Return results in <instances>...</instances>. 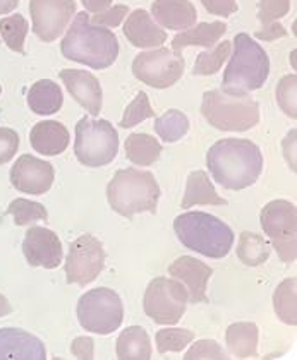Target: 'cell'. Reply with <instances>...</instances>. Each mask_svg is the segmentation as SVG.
I'll return each instance as SVG.
<instances>
[{
    "mask_svg": "<svg viewBox=\"0 0 297 360\" xmlns=\"http://www.w3.org/2000/svg\"><path fill=\"white\" fill-rule=\"evenodd\" d=\"M212 177L229 191L251 187L263 172V155L249 139H220L206 155Z\"/></svg>",
    "mask_w": 297,
    "mask_h": 360,
    "instance_id": "obj_1",
    "label": "cell"
},
{
    "mask_svg": "<svg viewBox=\"0 0 297 360\" xmlns=\"http://www.w3.org/2000/svg\"><path fill=\"white\" fill-rule=\"evenodd\" d=\"M62 56L91 69H107L119 57L115 33L105 26L89 22V15L76 13L71 28L61 43Z\"/></svg>",
    "mask_w": 297,
    "mask_h": 360,
    "instance_id": "obj_2",
    "label": "cell"
},
{
    "mask_svg": "<svg viewBox=\"0 0 297 360\" xmlns=\"http://www.w3.org/2000/svg\"><path fill=\"white\" fill-rule=\"evenodd\" d=\"M270 58L263 46L249 34L239 33L234 38V53L224 72L222 91L230 95H248L267 83Z\"/></svg>",
    "mask_w": 297,
    "mask_h": 360,
    "instance_id": "obj_3",
    "label": "cell"
},
{
    "mask_svg": "<svg viewBox=\"0 0 297 360\" xmlns=\"http://www.w3.org/2000/svg\"><path fill=\"white\" fill-rule=\"evenodd\" d=\"M174 230L184 248L212 259L225 257L234 245L232 229L203 211L179 214L174 220Z\"/></svg>",
    "mask_w": 297,
    "mask_h": 360,
    "instance_id": "obj_4",
    "label": "cell"
},
{
    "mask_svg": "<svg viewBox=\"0 0 297 360\" xmlns=\"http://www.w3.org/2000/svg\"><path fill=\"white\" fill-rule=\"evenodd\" d=\"M160 187L153 174L138 168L115 172L107 186V199L115 213L132 218L139 213H155L160 199Z\"/></svg>",
    "mask_w": 297,
    "mask_h": 360,
    "instance_id": "obj_5",
    "label": "cell"
},
{
    "mask_svg": "<svg viewBox=\"0 0 297 360\" xmlns=\"http://www.w3.org/2000/svg\"><path fill=\"white\" fill-rule=\"evenodd\" d=\"M201 113L218 131L244 132L260 122V105L248 95H230L212 89L203 95Z\"/></svg>",
    "mask_w": 297,
    "mask_h": 360,
    "instance_id": "obj_6",
    "label": "cell"
},
{
    "mask_svg": "<svg viewBox=\"0 0 297 360\" xmlns=\"http://www.w3.org/2000/svg\"><path fill=\"white\" fill-rule=\"evenodd\" d=\"M119 151V134L113 125L105 119L83 117L76 124V158L86 167L108 165Z\"/></svg>",
    "mask_w": 297,
    "mask_h": 360,
    "instance_id": "obj_7",
    "label": "cell"
},
{
    "mask_svg": "<svg viewBox=\"0 0 297 360\" xmlns=\"http://www.w3.org/2000/svg\"><path fill=\"white\" fill-rule=\"evenodd\" d=\"M124 319L120 297L110 288H93L81 295L77 302V321L86 331L110 335L119 330Z\"/></svg>",
    "mask_w": 297,
    "mask_h": 360,
    "instance_id": "obj_8",
    "label": "cell"
},
{
    "mask_svg": "<svg viewBox=\"0 0 297 360\" xmlns=\"http://www.w3.org/2000/svg\"><path fill=\"white\" fill-rule=\"evenodd\" d=\"M187 302H189V293L181 281L175 278L158 276L148 285L143 307L153 323L170 326V324L179 323L184 316Z\"/></svg>",
    "mask_w": 297,
    "mask_h": 360,
    "instance_id": "obj_9",
    "label": "cell"
},
{
    "mask_svg": "<svg viewBox=\"0 0 297 360\" xmlns=\"http://www.w3.org/2000/svg\"><path fill=\"white\" fill-rule=\"evenodd\" d=\"M261 229L272 240V248L284 263H294L297 257V210L291 201H270L260 214Z\"/></svg>",
    "mask_w": 297,
    "mask_h": 360,
    "instance_id": "obj_10",
    "label": "cell"
},
{
    "mask_svg": "<svg viewBox=\"0 0 297 360\" xmlns=\"http://www.w3.org/2000/svg\"><path fill=\"white\" fill-rule=\"evenodd\" d=\"M186 62L182 53L169 49H155L139 53L132 60V74L136 79L156 89L170 88L184 74Z\"/></svg>",
    "mask_w": 297,
    "mask_h": 360,
    "instance_id": "obj_11",
    "label": "cell"
},
{
    "mask_svg": "<svg viewBox=\"0 0 297 360\" xmlns=\"http://www.w3.org/2000/svg\"><path fill=\"white\" fill-rule=\"evenodd\" d=\"M105 268V250L101 242L93 236H81L69 248L68 261H65V281L69 285L86 287Z\"/></svg>",
    "mask_w": 297,
    "mask_h": 360,
    "instance_id": "obj_12",
    "label": "cell"
},
{
    "mask_svg": "<svg viewBox=\"0 0 297 360\" xmlns=\"http://www.w3.org/2000/svg\"><path fill=\"white\" fill-rule=\"evenodd\" d=\"M33 33L42 41H56L76 15L74 0H30Z\"/></svg>",
    "mask_w": 297,
    "mask_h": 360,
    "instance_id": "obj_13",
    "label": "cell"
},
{
    "mask_svg": "<svg viewBox=\"0 0 297 360\" xmlns=\"http://www.w3.org/2000/svg\"><path fill=\"white\" fill-rule=\"evenodd\" d=\"M11 184L25 194L40 195L49 193L56 179L52 163L31 155H23L11 168Z\"/></svg>",
    "mask_w": 297,
    "mask_h": 360,
    "instance_id": "obj_14",
    "label": "cell"
},
{
    "mask_svg": "<svg viewBox=\"0 0 297 360\" xmlns=\"http://www.w3.org/2000/svg\"><path fill=\"white\" fill-rule=\"evenodd\" d=\"M23 254L30 266L53 269L62 263V244L56 232L43 226H31L23 240Z\"/></svg>",
    "mask_w": 297,
    "mask_h": 360,
    "instance_id": "obj_15",
    "label": "cell"
},
{
    "mask_svg": "<svg viewBox=\"0 0 297 360\" xmlns=\"http://www.w3.org/2000/svg\"><path fill=\"white\" fill-rule=\"evenodd\" d=\"M169 275L184 285L191 302H205L206 285L213 275V269L208 264L193 256H181L169 266Z\"/></svg>",
    "mask_w": 297,
    "mask_h": 360,
    "instance_id": "obj_16",
    "label": "cell"
},
{
    "mask_svg": "<svg viewBox=\"0 0 297 360\" xmlns=\"http://www.w3.org/2000/svg\"><path fill=\"white\" fill-rule=\"evenodd\" d=\"M61 79L65 84L68 91L81 107L96 117L101 112V86L100 81L88 70L64 69L61 70Z\"/></svg>",
    "mask_w": 297,
    "mask_h": 360,
    "instance_id": "obj_17",
    "label": "cell"
},
{
    "mask_svg": "<svg viewBox=\"0 0 297 360\" xmlns=\"http://www.w3.org/2000/svg\"><path fill=\"white\" fill-rule=\"evenodd\" d=\"M45 360L46 350L40 338L25 330L2 328L0 330V360Z\"/></svg>",
    "mask_w": 297,
    "mask_h": 360,
    "instance_id": "obj_18",
    "label": "cell"
},
{
    "mask_svg": "<svg viewBox=\"0 0 297 360\" xmlns=\"http://www.w3.org/2000/svg\"><path fill=\"white\" fill-rule=\"evenodd\" d=\"M122 30L131 45L138 49H155L167 41L165 31L155 25L151 14L144 9H136L134 13L129 14Z\"/></svg>",
    "mask_w": 297,
    "mask_h": 360,
    "instance_id": "obj_19",
    "label": "cell"
},
{
    "mask_svg": "<svg viewBox=\"0 0 297 360\" xmlns=\"http://www.w3.org/2000/svg\"><path fill=\"white\" fill-rule=\"evenodd\" d=\"M151 14L162 28L174 31L191 28L198 19L196 7L191 0H155Z\"/></svg>",
    "mask_w": 297,
    "mask_h": 360,
    "instance_id": "obj_20",
    "label": "cell"
},
{
    "mask_svg": "<svg viewBox=\"0 0 297 360\" xmlns=\"http://www.w3.org/2000/svg\"><path fill=\"white\" fill-rule=\"evenodd\" d=\"M31 148L45 156H57L69 146V131L56 120H43L34 124L30 134Z\"/></svg>",
    "mask_w": 297,
    "mask_h": 360,
    "instance_id": "obj_21",
    "label": "cell"
},
{
    "mask_svg": "<svg viewBox=\"0 0 297 360\" xmlns=\"http://www.w3.org/2000/svg\"><path fill=\"white\" fill-rule=\"evenodd\" d=\"M229 26L225 22H199L198 26H191L179 34H175L172 40V50L175 53H182L187 46H205V49H213L217 41L227 33Z\"/></svg>",
    "mask_w": 297,
    "mask_h": 360,
    "instance_id": "obj_22",
    "label": "cell"
},
{
    "mask_svg": "<svg viewBox=\"0 0 297 360\" xmlns=\"http://www.w3.org/2000/svg\"><path fill=\"white\" fill-rule=\"evenodd\" d=\"M198 205H213V206H225L227 201L217 194L212 180L208 179L206 172L196 170L189 174L186 182V193L181 201V208H191Z\"/></svg>",
    "mask_w": 297,
    "mask_h": 360,
    "instance_id": "obj_23",
    "label": "cell"
},
{
    "mask_svg": "<svg viewBox=\"0 0 297 360\" xmlns=\"http://www.w3.org/2000/svg\"><path fill=\"white\" fill-rule=\"evenodd\" d=\"M64 103V95H62L61 86L50 79L37 81L30 88L28 105L30 110L37 115H52L62 108Z\"/></svg>",
    "mask_w": 297,
    "mask_h": 360,
    "instance_id": "obj_24",
    "label": "cell"
},
{
    "mask_svg": "<svg viewBox=\"0 0 297 360\" xmlns=\"http://www.w3.org/2000/svg\"><path fill=\"white\" fill-rule=\"evenodd\" d=\"M258 326L255 323H234L227 328V348L237 359L256 357L258 354Z\"/></svg>",
    "mask_w": 297,
    "mask_h": 360,
    "instance_id": "obj_25",
    "label": "cell"
},
{
    "mask_svg": "<svg viewBox=\"0 0 297 360\" xmlns=\"http://www.w3.org/2000/svg\"><path fill=\"white\" fill-rule=\"evenodd\" d=\"M117 359L148 360L151 359L150 336L141 326H129L117 338Z\"/></svg>",
    "mask_w": 297,
    "mask_h": 360,
    "instance_id": "obj_26",
    "label": "cell"
},
{
    "mask_svg": "<svg viewBox=\"0 0 297 360\" xmlns=\"http://www.w3.org/2000/svg\"><path fill=\"white\" fill-rule=\"evenodd\" d=\"M124 148H126L129 162L139 167L153 165L162 153V144L153 136L144 134V132H134L129 136L124 143Z\"/></svg>",
    "mask_w": 297,
    "mask_h": 360,
    "instance_id": "obj_27",
    "label": "cell"
},
{
    "mask_svg": "<svg viewBox=\"0 0 297 360\" xmlns=\"http://www.w3.org/2000/svg\"><path fill=\"white\" fill-rule=\"evenodd\" d=\"M273 309L282 323L289 326L297 324V278H287L273 293Z\"/></svg>",
    "mask_w": 297,
    "mask_h": 360,
    "instance_id": "obj_28",
    "label": "cell"
},
{
    "mask_svg": "<svg viewBox=\"0 0 297 360\" xmlns=\"http://www.w3.org/2000/svg\"><path fill=\"white\" fill-rule=\"evenodd\" d=\"M272 245L263 237L253 232H242L237 245V257L246 266H260L267 263Z\"/></svg>",
    "mask_w": 297,
    "mask_h": 360,
    "instance_id": "obj_29",
    "label": "cell"
},
{
    "mask_svg": "<svg viewBox=\"0 0 297 360\" xmlns=\"http://www.w3.org/2000/svg\"><path fill=\"white\" fill-rule=\"evenodd\" d=\"M28 21H26L25 15L21 14H13L0 19V34H2V40L6 41V45L9 46L13 52L21 53V56L26 53L25 40L26 34H28Z\"/></svg>",
    "mask_w": 297,
    "mask_h": 360,
    "instance_id": "obj_30",
    "label": "cell"
},
{
    "mask_svg": "<svg viewBox=\"0 0 297 360\" xmlns=\"http://www.w3.org/2000/svg\"><path fill=\"white\" fill-rule=\"evenodd\" d=\"M155 131L165 143H175L189 131V119L181 110H169L155 120Z\"/></svg>",
    "mask_w": 297,
    "mask_h": 360,
    "instance_id": "obj_31",
    "label": "cell"
},
{
    "mask_svg": "<svg viewBox=\"0 0 297 360\" xmlns=\"http://www.w3.org/2000/svg\"><path fill=\"white\" fill-rule=\"evenodd\" d=\"M230 50H232V41H222L213 52L198 53L193 69L194 76H212V74H217L222 65H224V62L229 58Z\"/></svg>",
    "mask_w": 297,
    "mask_h": 360,
    "instance_id": "obj_32",
    "label": "cell"
},
{
    "mask_svg": "<svg viewBox=\"0 0 297 360\" xmlns=\"http://www.w3.org/2000/svg\"><path fill=\"white\" fill-rule=\"evenodd\" d=\"M7 214L14 218V223L19 226L30 225L33 221L46 220L49 218V211L40 202L30 201V199H14L7 208Z\"/></svg>",
    "mask_w": 297,
    "mask_h": 360,
    "instance_id": "obj_33",
    "label": "cell"
},
{
    "mask_svg": "<svg viewBox=\"0 0 297 360\" xmlns=\"http://www.w3.org/2000/svg\"><path fill=\"white\" fill-rule=\"evenodd\" d=\"M194 340V333L184 328H170V330H160L156 333L155 342L158 354L167 352H182Z\"/></svg>",
    "mask_w": 297,
    "mask_h": 360,
    "instance_id": "obj_34",
    "label": "cell"
},
{
    "mask_svg": "<svg viewBox=\"0 0 297 360\" xmlns=\"http://www.w3.org/2000/svg\"><path fill=\"white\" fill-rule=\"evenodd\" d=\"M155 115V110L150 105V98L144 91H139L136 95L134 100L127 105L126 112H124L122 120H120V127L122 129H131L134 125L141 124L143 120L151 119Z\"/></svg>",
    "mask_w": 297,
    "mask_h": 360,
    "instance_id": "obj_35",
    "label": "cell"
},
{
    "mask_svg": "<svg viewBox=\"0 0 297 360\" xmlns=\"http://www.w3.org/2000/svg\"><path fill=\"white\" fill-rule=\"evenodd\" d=\"M277 103L285 115L297 119V76L289 74L277 84Z\"/></svg>",
    "mask_w": 297,
    "mask_h": 360,
    "instance_id": "obj_36",
    "label": "cell"
},
{
    "mask_svg": "<svg viewBox=\"0 0 297 360\" xmlns=\"http://www.w3.org/2000/svg\"><path fill=\"white\" fill-rule=\"evenodd\" d=\"M225 350L215 340H199L186 352L184 360H227Z\"/></svg>",
    "mask_w": 297,
    "mask_h": 360,
    "instance_id": "obj_37",
    "label": "cell"
},
{
    "mask_svg": "<svg viewBox=\"0 0 297 360\" xmlns=\"http://www.w3.org/2000/svg\"><path fill=\"white\" fill-rule=\"evenodd\" d=\"M291 11V0H260L258 2V19L261 25L268 26L277 19L284 18Z\"/></svg>",
    "mask_w": 297,
    "mask_h": 360,
    "instance_id": "obj_38",
    "label": "cell"
},
{
    "mask_svg": "<svg viewBox=\"0 0 297 360\" xmlns=\"http://www.w3.org/2000/svg\"><path fill=\"white\" fill-rule=\"evenodd\" d=\"M127 14L129 7L124 6V4H119V6L108 7L103 13H99L93 15V18H89V22L95 26H105V28H117Z\"/></svg>",
    "mask_w": 297,
    "mask_h": 360,
    "instance_id": "obj_39",
    "label": "cell"
},
{
    "mask_svg": "<svg viewBox=\"0 0 297 360\" xmlns=\"http://www.w3.org/2000/svg\"><path fill=\"white\" fill-rule=\"evenodd\" d=\"M19 148V136L13 129L0 127V165H6L14 158Z\"/></svg>",
    "mask_w": 297,
    "mask_h": 360,
    "instance_id": "obj_40",
    "label": "cell"
},
{
    "mask_svg": "<svg viewBox=\"0 0 297 360\" xmlns=\"http://www.w3.org/2000/svg\"><path fill=\"white\" fill-rule=\"evenodd\" d=\"M201 4L210 14L222 15V18H229L239 9L237 0H201Z\"/></svg>",
    "mask_w": 297,
    "mask_h": 360,
    "instance_id": "obj_41",
    "label": "cell"
},
{
    "mask_svg": "<svg viewBox=\"0 0 297 360\" xmlns=\"http://www.w3.org/2000/svg\"><path fill=\"white\" fill-rule=\"evenodd\" d=\"M71 354L80 360L95 359V342L89 336H77L71 343Z\"/></svg>",
    "mask_w": 297,
    "mask_h": 360,
    "instance_id": "obj_42",
    "label": "cell"
},
{
    "mask_svg": "<svg viewBox=\"0 0 297 360\" xmlns=\"http://www.w3.org/2000/svg\"><path fill=\"white\" fill-rule=\"evenodd\" d=\"M287 37V31L280 22H272V25L265 26L261 31H256L255 38L258 40H263V41H275L279 38H285Z\"/></svg>",
    "mask_w": 297,
    "mask_h": 360,
    "instance_id": "obj_43",
    "label": "cell"
},
{
    "mask_svg": "<svg viewBox=\"0 0 297 360\" xmlns=\"http://www.w3.org/2000/svg\"><path fill=\"white\" fill-rule=\"evenodd\" d=\"M81 2H83L84 9L93 14L103 13L108 7H112V0H81Z\"/></svg>",
    "mask_w": 297,
    "mask_h": 360,
    "instance_id": "obj_44",
    "label": "cell"
},
{
    "mask_svg": "<svg viewBox=\"0 0 297 360\" xmlns=\"http://www.w3.org/2000/svg\"><path fill=\"white\" fill-rule=\"evenodd\" d=\"M21 0H0V15L13 13L15 7L19 6Z\"/></svg>",
    "mask_w": 297,
    "mask_h": 360,
    "instance_id": "obj_45",
    "label": "cell"
},
{
    "mask_svg": "<svg viewBox=\"0 0 297 360\" xmlns=\"http://www.w3.org/2000/svg\"><path fill=\"white\" fill-rule=\"evenodd\" d=\"M11 312H13V305H11L9 300L0 293V318H6Z\"/></svg>",
    "mask_w": 297,
    "mask_h": 360,
    "instance_id": "obj_46",
    "label": "cell"
},
{
    "mask_svg": "<svg viewBox=\"0 0 297 360\" xmlns=\"http://www.w3.org/2000/svg\"><path fill=\"white\" fill-rule=\"evenodd\" d=\"M0 95H2V86H0Z\"/></svg>",
    "mask_w": 297,
    "mask_h": 360,
    "instance_id": "obj_47",
    "label": "cell"
}]
</instances>
